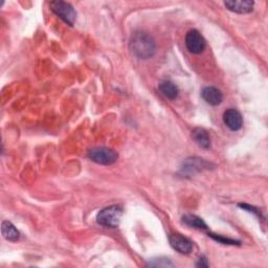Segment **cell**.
Here are the masks:
<instances>
[{"label": "cell", "instance_id": "1", "mask_svg": "<svg viewBox=\"0 0 268 268\" xmlns=\"http://www.w3.org/2000/svg\"><path fill=\"white\" fill-rule=\"evenodd\" d=\"M132 54L141 60H148L155 55L156 44L154 39L145 32H134L129 41Z\"/></svg>", "mask_w": 268, "mask_h": 268}, {"label": "cell", "instance_id": "2", "mask_svg": "<svg viewBox=\"0 0 268 268\" xmlns=\"http://www.w3.org/2000/svg\"><path fill=\"white\" fill-rule=\"evenodd\" d=\"M123 216V209L119 205H110L100 211L96 216V222L106 228H117Z\"/></svg>", "mask_w": 268, "mask_h": 268}, {"label": "cell", "instance_id": "3", "mask_svg": "<svg viewBox=\"0 0 268 268\" xmlns=\"http://www.w3.org/2000/svg\"><path fill=\"white\" fill-rule=\"evenodd\" d=\"M88 157L99 164L109 166L117 160L118 154L113 149L107 147H95L88 152Z\"/></svg>", "mask_w": 268, "mask_h": 268}, {"label": "cell", "instance_id": "4", "mask_svg": "<svg viewBox=\"0 0 268 268\" xmlns=\"http://www.w3.org/2000/svg\"><path fill=\"white\" fill-rule=\"evenodd\" d=\"M51 10L59 17L61 18L63 21L72 27L76 22L77 19V13L72 6L68 3L65 2H52L50 4Z\"/></svg>", "mask_w": 268, "mask_h": 268}, {"label": "cell", "instance_id": "5", "mask_svg": "<svg viewBox=\"0 0 268 268\" xmlns=\"http://www.w3.org/2000/svg\"><path fill=\"white\" fill-rule=\"evenodd\" d=\"M185 45L190 53L198 55L204 51L207 42L197 30H192L185 36Z\"/></svg>", "mask_w": 268, "mask_h": 268}, {"label": "cell", "instance_id": "6", "mask_svg": "<svg viewBox=\"0 0 268 268\" xmlns=\"http://www.w3.org/2000/svg\"><path fill=\"white\" fill-rule=\"evenodd\" d=\"M170 245L182 255H189L193 251V242L180 234H172L169 237Z\"/></svg>", "mask_w": 268, "mask_h": 268}, {"label": "cell", "instance_id": "7", "mask_svg": "<svg viewBox=\"0 0 268 268\" xmlns=\"http://www.w3.org/2000/svg\"><path fill=\"white\" fill-rule=\"evenodd\" d=\"M223 121L229 129L232 131H238L242 128L243 118L241 113L236 109H229L226 110L223 114Z\"/></svg>", "mask_w": 268, "mask_h": 268}, {"label": "cell", "instance_id": "8", "mask_svg": "<svg viewBox=\"0 0 268 268\" xmlns=\"http://www.w3.org/2000/svg\"><path fill=\"white\" fill-rule=\"evenodd\" d=\"M224 6L234 13L247 14L254 10L255 3L251 0H228L224 3Z\"/></svg>", "mask_w": 268, "mask_h": 268}, {"label": "cell", "instance_id": "9", "mask_svg": "<svg viewBox=\"0 0 268 268\" xmlns=\"http://www.w3.org/2000/svg\"><path fill=\"white\" fill-rule=\"evenodd\" d=\"M211 163L205 161L202 158H197V157H193V158H188L185 161H183V167H182V171L185 173H195V172H200L204 169H210Z\"/></svg>", "mask_w": 268, "mask_h": 268}, {"label": "cell", "instance_id": "10", "mask_svg": "<svg viewBox=\"0 0 268 268\" xmlns=\"http://www.w3.org/2000/svg\"><path fill=\"white\" fill-rule=\"evenodd\" d=\"M201 95L202 99L212 106H217L223 101L222 92L216 87H204L201 91Z\"/></svg>", "mask_w": 268, "mask_h": 268}, {"label": "cell", "instance_id": "11", "mask_svg": "<svg viewBox=\"0 0 268 268\" xmlns=\"http://www.w3.org/2000/svg\"><path fill=\"white\" fill-rule=\"evenodd\" d=\"M192 137L199 147L203 149H209L211 147V138L207 130L196 128L192 132Z\"/></svg>", "mask_w": 268, "mask_h": 268}, {"label": "cell", "instance_id": "12", "mask_svg": "<svg viewBox=\"0 0 268 268\" xmlns=\"http://www.w3.org/2000/svg\"><path fill=\"white\" fill-rule=\"evenodd\" d=\"M2 234L8 241L16 242L20 238L19 231L15 228V225L10 221H4L2 225Z\"/></svg>", "mask_w": 268, "mask_h": 268}, {"label": "cell", "instance_id": "13", "mask_svg": "<svg viewBox=\"0 0 268 268\" xmlns=\"http://www.w3.org/2000/svg\"><path fill=\"white\" fill-rule=\"evenodd\" d=\"M159 90L164 96L170 100H175L179 93L178 87L171 81H162L159 84Z\"/></svg>", "mask_w": 268, "mask_h": 268}, {"label": "cell", "instance_id": "14", "mask_svg": "<svg viewBox=\"0 0 268 268\" xmlns=\"http://www.w3.org/2000/svg\"><path fill=\"white\" fill-rule=\"evenodd\" d=\"M182 220L184 223H187L188 225L192 226V228L200 229V230H207L208 229V226H207V224H205V222L201 218H199L195 215H184L182 217Z\"/></svg>", "mask_w": 268, "mask_h": 268}, {"label": "cell", "instance_id": "15", "mask_svg": "<svg viewBox=\"0 0 268 268\" xmlns=\"http://www.w3.org/2000/svg\"><path fill=\"white\" fill-rule=\"evenodd\" d=\"M147 266H151V267H172L173 263L169 259L159 258V259L150 260V262L147 264Z\"/></svg>", "mask_w": 268, "mask_h": 268}, {"label": "cell", "instance_id": "16", "mask_svg": "<svg viewBox=\"0 0 268 268\" xmlns=\"http://www.w3.org/2000/svg\"><path fill=\"white\" fill-rule=\"evenodd\" d=\"M209 236H211L213 239H215V240H217V241H219V242H221V243H223V244H239V242H237V241H235V240H231V239H228V238H223V237H220V236H216V235H214V234H211V235H209Z\"/></svg>", "mask_w": 268, "mask_h": 268}, {"label": "cell", "instance_id": "17", "mask_svg": "<svg viewBox=\"0 0 268 268\" xmlns=\"http://www.w3.org/2000/svg\"><path fill=\"white\" fill-rule=\"evenodd\" d=\"M197 267H209V263L208 260L205 258H200L196 264Z\"/></svg>", "mask_w": 268, "mask_h": 268}]
</instances>
